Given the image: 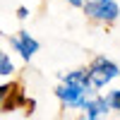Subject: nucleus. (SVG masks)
<instances>
[{
  "mask_svg": "<svg viewBox=\"0 0 120 120\" xmlns=\"http://www.w3.org/2000/svg\"><path fill=\"white\" fill-rule=\"evenodd\" d=\"M82 7H84V15L89 19L101 22V24H113L120 17V3L118 0H86Z\"/></svg>",
  "mask_w": 120,
  "mask_h": 120,
  "instance_id": "2",
  "label": "nucleus"
},
{
  "mask_svg": "<svg viewBox=\"0 0 120 120\" xmlns=\"http://www.w3.org/2000/svg\"><path fill=\"white\" fill-rule=\"evenodd\" d=\"M17 17H19V19H26V17H29V10H26V7H19V10H17Z\"/></svg>",
  "mask_w": 120,
  "mask_h": 120,
  "instance_id": "8",
  "label": "nucleus"
},
{
  "mask_svg": "<svg viewBox=\"0 0 120 120\" xmlns=\"http://www.w3.org/2000/svg\"><path fill=\"white\" fill-rule=\"evenodd\" d=\"M89 72V82H91L94 89H103L113 82L115 77H120V67L113 63V60H108L106 55H96L91 60V65L86 67Z\"/></svg>",
  "mask_w": 120,
  "mask_h": 120,
  "instance_id": "1",
  "label": "nucleus"
},
{
  "mask_svg": "<svg viewBox=\"0 0 120 120\" xmlns=\"http://www.w3.org/2000/svg\"><path fill=\"white\" fill-rule=\"evenodd\" d=\"M10 43L15 46V51L22 55V60H31L34 58V53L38 51V41L29 34V31H19L17 36H12L10 38Z\"/></svg>",
  "mask_w": 120,
  "mask_h": 120,
  "instance_id": "4",
  "label": "nucleus"
},
{
  "mask_svg": "<svg viewBox=\"0 0 120 120\" xmlns=\"http://www.w3.org/2000/svg\"><path fill=\"white\" fill-rule=\"evenodd\" d=\"M55 96L60 98V103L65 108H84V103H86V98L91 96V91H89L86 86H82V84L63 82L55 89Z\"/></svg>",
  "mask_w": 120,
  "mask_h": 120,
  "instance_id": "3",
  "label": "nucleus"
},
{
  "mask_svg": "<svg viewBox=\"0 0 120 120\" xmlns=\"http://www.w3.org/2000/svg\"><path fill=\"white\" fill-rule=\"evenodd\" d=\"M67 3L72 5V7H82V5H84V0H67Z\"/></svg>",
  "mask_w": 120,
  "mask_h": 120,
  "instance_id": "9",
  "label": "nucleus"
},
{
  "mask_svg": "<svg viewBox=\"0 0 120 120\" xmlns=\"http://www.w3.org/2000/svg\"><path fill=\"white\" fill-rule=\"evenodd\" d=\"M12 72H15V63L10 60V55H7V53L0 51V77H10Z\"/></svg>",
  "mask_w": 120,
  "mask_h": 120,
  "instance_id": "6",
  "label": "nucleus"
},
{
  "mask_svg": "<svg viewBox=\"0 0 120 120\" xmlns=\"http://www.w3.org/2000/svg\"><path fill=\"white\" fill-rule=\"evenodd\" d=\"M108 103H111V111L120 113V89H111L108 91Z\"/></svg>",
  "mask_w": 120,
  "mask_h": 120,
  "instance_id": "7",
  "label": "nucleus"
},
{
  "mask_svg": "<svg viewBox=\"0 0 120 120\" xmlns=\"http://www.w3.org/2000/svg\"><path fill=\"white\" fill-rule=\"evenodd\" d=\"M118 3H120V0H118Z\"/></svg>",
  "mask_w": 120,
  "mask_h": 120,
  "instance_id": "10",
  "label": "nucleus"
},
{
  "mask_svg": "<svg viewBox=\"0 0 120 120\" xmlns=\"http://www.w3.org/2000/svg\"><path fill=\"white\" fill-rule=\"evenodd\" d=\"M84 115L86 120H96V118H106L108 111H111V103H108V96H96L91 94L86 98V103H84Z\"/></svg>",
  "mask_w": 120,
  "mask_h": 120,
  "instance_id": "5",
  "label": "nucleus"
}]
</instances>
